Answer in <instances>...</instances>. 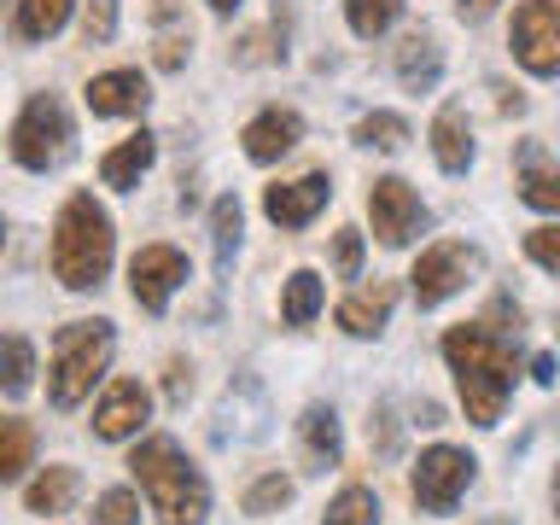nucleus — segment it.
<instances>
[{
	"instance_id": "4c0bfd02",
	"label": "nucleus",
	"mask_w": 560,
	"mask_h": 525,
	"mask_svg": "<svg viewBox=\"0 0 560 525\" xmlns=\"http://www.w3.org/2000/svg\"><path fill=\"white\" fill-rule=\"evenodd\" d=\"M532 374H537L542 385H555V357H537V362H532Z\"/></svg>"
},
{
	"instance_id": "c85d7f7f",
	"label": "nucleus",
	"mask_w": 560,
	"mask_h": 525,
	"mask_svg": "<svg viewBox=\"0 0 560 525\" xmlns=\"http://www.w3.org/2000/svg\"><path fill=\"white\" fill-rule=\"evenodd\" d=\"M520 199L532 205V210H549V217H560V170L532 164V158H525V170H520Z\"/></svg>"
},
{
	"instance_id": "e433bc0d",
	"label": "nucleus",
	"mask_w": 560,
	"mask_h": 525,
	"mask_svg": "<svg viewBox=\"0 0 560 525\" xmlns=\"http://www.w3.org/2000/svg\"><path fill=\"white\" fill-rule=\"evenodd\" d=\"M164 385H170V397L182 402V397L192 392V374H187V362H170V380H164Z\"/></svg>"
},
{
	"instance_id": "ea45409f",
	"label": "nucleus",
	"mask_w": 560,
	"mask_h": 525,
	"mask_svg": "<svg viewBox=\"0 0 560 525\" xmlns=\"http://www.w3.org/2000/svg\"><path fill=\"white\" fill-rule=\"evenodd\" d=\"M555 514H560V472H555Z\"/></svg>"
},
{
	"instance_id": "f8f14e48",
	"label": "nucleus",
	"mask_w": 560,
	"mask_h": 525,
	"mask_svg": "<svg viewBox=\"0 0 560 525\" xmlns=\"http://www.w3.org/2000/svg\"><path fill=\"white\" fill-rule=\"evenodd\" d=\"M152 415V392L140 380H112L94 409V432L105 438V444H117V438H135L140 427H147Z\"/></svg>"
},
{
	"instance_id": "b1692460",
	"label": "nucleus",
	"mask_w": 560,
	"mask_h": 525,
	"mask_svg": "<svg viewBox=\"0 0 560 525\" xmlns=\"http://www.w3.org/2000/svg\"><path fill=\"white\" fill-rule=\"evenodd\" d=\"M315 315H322V275L298 269L287 280V292H280V322H287V327H310Z\"/></svg>"
},
{
	"instance_id": "4be33fe9",
	"label": "nucleus",
	"mask_w": 560,
	"mask_h": 525,
	"mask_svg": "<svg viewBox=\"0 0 560 525\" xmlns=\"http://www.w3.org/2000/svg\"><path fill=\"white\" fill-rule=\"evenodd\" d=\"M35 385V345L24 332H0V397H24Z\"/></svg>"
},
{
	"instance_id": "412c9836",
	"label": "nucleus",
	"mask_w": 560,
	"mask_h": 525,
	"mask_svg": "<svg viewBox=\"0 0 560 525\" xmlns=\"http://www.w3.org/2000/svg\"><path fill=\"white\" fill-rule=\"evenodd\" d=\"M298 432H304V450L315 467H339L345 455V438H339V415L327 409V402H315V409H304V420H298Z\"/></svg>"
},
{
	"instance_id": "bb28decb",
	"label": "nucleus",
	"mask_w": 560,
	"mask_h": 525,
	"mask_svg": "<svg viewBox=\"0 0 560 525\" xmlns=\"http://www.w3.org/2000/svg\"><path fill=\"white\" fill-rule=\"evenodd\" d=\"M322 525H380V497L368 485H345L339 497L327 502V520Z\"/></svg>"
},
{
	"instance_id": "2eb2a0df",
	"label": "nucleus",
	"mask_w": 560,
	"mask_h": 525,
	"mask_svg": "<svg viewBox=\"0 0 560 525\" xmlns=\"http://www.w3.org/2000/svg\"><path fill=\"white\" fill-rule=\"evenodd\" d=\"M438 77H444V52H438L432 30H409L397 42V82L409 88V94H432Z\"/></svg>"
},
{
	"instance_id": "7ed1b4c3",
	"label": "nucleus",
	"mask_w": 560,
	"mask_h": 525,
	"mask_svg": "<svg viewBox=\"0 0 560 525\" xmlns=\"http://www.w3.org/2000/svg\"><path fill=\"white\" fill-rule=\"evenodd\" d=\"M112 252H117V234H112V217L94 205V192L65 199L59 222H52V275H59V287L94 292L105 269H112Z\"/></svg>"
},
{
	"instance_id": "6ab92c4d",
	"label": "nucleus",
	"mask_w": 560,
	"mask_h": 525,
	"mask_svg": "<svg viewBox=\"0 0 560 525\" xmlns=\"http://www.w3.org/2000/svg\"><path fill=\"white\" fill-rule=\"evenodd\" d=\"M432 158H438V170L467 175V164H472V135H467V112H462V105H444V112L432 117Z\"/></svg>"
},
{
	"instance_id": "9d476101",
	"label": "nucleus",
	"mask_w": 560,
	"mask_h": 525,
	"mask_svg": "<svg viewBox=\"0 0 560 525\" xmlns=\"http://www.w3.org/2000/svg\"><path fill=\"white\" fill-rule=\"evenodd\" d=\"M368 217H374L380 245H409L420 234V222H427V210H420V192L402 175H380L368 187Z\"/></svg>"
},
{
	"instance_id": "7c9ffc66",
	"label": "nucleus",
	"mask_w": 560,
	"mask_h": 525,
	"mask_svg": "<svg viewBox=\"0 0 560 525\" xmlns=\"http://www.w3.org/2000/svg\"><path fill=\"white\" fill-rule=\"evenodd\" d=\"M287 502H292V479H280V472H262V479L245 490V514H257V520L280 514Z\"/></svg>"
},
{
	"instance_id": "20e7f679",
	"label": "nucleus",
	"mask_w": 560,
	"mask_h": 525,
	"mask_svg": "<svg viewBox=\"0 0 560 525\" xmlns=\"http://www.w3.org/2000/svg\"><path fill=\"white\" fill-rule=\"evenodd\" d=\"M117 332L112 322H70L52 339V368H47V397L52 409H77V402L94 392V380L112 368Z\"/></svg>"
},
{
	"instance_id": "2f4dec72",
	"label": "nucleus",
	"mask_w": 560,
	"mask_h": 525,
	"mask_svg": "<svg viewBox=\"0 0 560 525\" xmlns=\"http://www.w3.org/2000/svg\"><path fill=\"white\" fill-rule=\"evenodd\" d=\"M117 35V0H88V12H82V42L88 47H105Z\"/></svg>"
},
{
	"instance_id": "f704fd0d",
	"label": "nucleus",
	"mask_w": 560,
	"mask_h": 525,
	"mask_svg": "<svg viewBox=\"0 0 560 525\" xmlns=\"http://www.w3.org/2000/svg\"><path fill=\"white\" fill-rule=\"evenodd\" d=\"M332 269H339V280L362 275V234L357 228H339V234H332Z\"/></svg>"
},
{
	"instance_id": "cd10ccee",
	"label": "nucleus",
	"mask_w": 560,
	"mask_h": 525,
	"mask_svg": "<svg viewBox=\"0 0 560 525\" xmlns=\"http://www.w3.org/2000/svg\"><path fill=\"white\" fill-rule=\"evenodd\" d=\"M350 140H357V147H374V152H397L402 140H409V122L397 112H368L357 129H350Z\"/></svg>"
},
{
	"instance_id": "393cba45",
	"label": "nucleus",
	"mask_w": 560,
	"mask_h": 525,
	"mask_svg": "<svg viewBox=\"0 0 560 525\" xmlns=\"http://www.w3.org/2000/svg\"><path fill=\"white\" fill-rule=\"evenodd\" d=\"M30 514H65L70 502H77V467H47L42 479L30 485Z\"/></svg>"
},
{
	"instance_id": "423d86ee",
	"label": "nucleus",
	"mask_w": 560,
	"mask_h": 525,
	"mask_svg": "<svg viewBox=\"0 0 560 525\" xmlns=\"http://www.w3.org/2000/svg\"><path fill=\"white\" fill-rule=\"evenodd\" d=\"M467 485H472V455L450 450V444H432L409 472L415 508H427V514H450V508L467 497Z\"/></svg>"
},
{
	"instance_id": "c9c22d12",
	"label": "nucleus",
	"mask_w": 560,
	"mask_h": 525,
	"mask_svg": "<svg viewBox=\"0 0 560 525\" xmlns=\"http://www.w3.org/2000/svg\"><path fill=\"white\" fill-rule=\"evenodd\" d=\"M455 12H462V24H485L497 12V0H455Z\"/></svg>"
},
{
	"instance_id": "39448f33",
	"label": "nucleus",
	"mask_w": 560,
	"mask_h": 525,
	"mask_svg": "<svg viewBox=\"0 0 560 525\" xmlns=\"http://www.w3.org/2000/svg\"><path fill=\"white\" fill-rule=\"evenodd\" d=\"M70 147H77V129H70V112L59 94H35L12 122V158L24 170H59Z\"/></svg>"
},
{
	"instance_id": "aec40b11",
	"label": "nucleus",
	"mask_w": 560,
	"mask_h": 525,
	"mask_svg": "<svg viewBox=\"0 0 560 525\" xmlns=\"http://www.w3.org/2000/svg\"><path fill=\"white\" fill-rule=\"evenodd\" d=\"M70 18V0H7V24L18 42H47Z\"/></svg>"
},
{
	"instance_id": "a19ab883",
	"label": "nucleus",
	"mask_w": 560,
	"mask_h": 525,
	"mask_svg": "<svg viewBox=\"0 0 560 525\" xmlns=\"http://www.w3.org/2000/svg\"><path fill=\"white\" fill-rule=\"evenodd\" d=\"M485 525H508V520H485Z\"/></svg>"
},
{
	"instance_id": "58836bf2",
	"label": "nucleus",
	"mask_w": 560,
	"mask_h": 525,
	"mask_svg": "<svg viewBox=\"0 0 560 525\" xmlns=\"http://www.w3.org/2000/svg\"><path fill=\"white\" fill-rule=\"evenodd\" d=\"M210 12H217V18H234V12H240V0H210Z\"/></svg>"
},
{
	"instance_id": "dca6fc26",
	"label": "nucleus",
	"mask_w": 560,
	"mask_h": 525,
	"mask_svg": "<svg viewBox=\"0 0 560 525\" xmlns=\"http://www.w3.org/2000/svg\"><path fill=\"white\" fill-rule=\"evenodd\" d=\"M392 304H397V287L392 280H374V287H357L339 304V327L350 332V339H374V332L392 322Z\"/></svg>"
},
{
	"instance_id": "f03ea898",
	"label": "nucleus",
	"mask_w": 560,
	"mask_h": 525,
	"mask_svg": "<svg viewBox=\"0 0 560 525\" xmlns=\"http://www.w3.org/2000/svg\"><path fill=\"white\" fill-rule=\"evenodd\" d=\"M129 472L140 479V490H147L158 525H205L210 485H205V472L182 455L175 438H147V444H135Z\"/></svg>"
},
{
	"instance_id": "4468645a",
	"label": "nucleus",
	"mask_w": 560,
	"mask_h": 525,
	"mask_svg": "<svg viewBox=\"0 0 560 525\" xmlns=\"http://www.w3.org/2000/svg\"><path fill=\"white\" fill-rule=\"evenodd\" d=\"M152 100V88L140 70H105V77L88 82V112L94 117H140Z\"/></svg>"
},
{
	"instance_id": "72a5a7b5",
	"label": "nucleus",
	"mask_w": 560,
	"mask_h": 525,
	"mask_svg": "<svg viewBox=\"0 0 560 525\" xmlns=\"http://www.w3.org/2000/svg\"><path fill=\"white\" fill-rule=\"evenodd\" d=\"M135 520H140L135 490H105L100 508H94V525H135Z\"/></svg>"
},
{
	"instance_id": "f3484780",
	"label": "nucleus",
	"mask_w": 560,
	"mask_h": 525,
	"mask_svg": "<svg viewBox=\"0 0 560 525\" xmlns=\"http://www.w3.org/2000/svg\"><path fill=\"white\" fill-rule=\"evenodd\" d=\"M192 52V24L175 0H152V59L158 70H182Z\"/></svg>"
},
{
	"instance_id": "9b49d317",
	"label": "nucleus",
	"mask_w": 560,
	"mask_h": 525,
	"mask_svg": "<svg viewBox=\"0 0 560 525\" xmlns=\"http://www.w3.org/2000/svg\"><path fill=\"white\" fill-rule=\"evenodd\" d=\"M327 199H332V182L322 170H310V175H298V182H280V187H269L262 192V210H269V222L275 228H304V222H315L327 210Z\"/></svg>"
},
{
	"instance_id": "c756f323",
	"label": "nucleus",
	"mask_w": 560,
	"mask_h": 525,
	"mask_svg": "<svg viewBox=\"0 0 560 525\" xmlns=\"http://www.w3.org/2000/svg\"><path fill=\"white\" fill-rule=\"evenodd\" d=\"M345 18L362 42H374V35H385L402 18V0H345Z\"/></svg>"
},
{
	"instance_id": "ddd939ff",
	"label": "nucleus",
	"mask_w": 560,
	"mask_h": 525,
	"mask_svg": "<svg viewBox=\"0 0 560 525\" xmlns=\"http://www.w3.org/2000/svg\"><path fill=\"white\" fill-rule=\"evenodd\" d=\"M245 158L252 164H275V158H287L298 140H304V117L292 112V105H269V112H257L245 122Z\"/></svg>"
},
{
	"instance_id": "a211bd4d",
	"label": "nucleus",
	"mask_w": 560,
	"mask_h": 525,
	"mask_svg": "<svg viewBox=\"0 0 560 525\" xmlns=\"http://www.w3.org/2000/svg\"><path fill=\"white\" fill-rule=\"evenodd\" d=\"M152 158H158V140L140 129V135H129L122 147H112V152L100 158V182H105V187H117V192H129L140 175L152 170Z\"/></svg>"
},
{
	"instance_id": "79ce46f5",
	"label": "nucleus",
	"mask_w": 560,
	"mask_h": 525,
	"mask_svg": "<svg viewBox=\"0 0 560 525\" xmlns=\"http://www.w3.org/2000/svg\"><path fill=\"white\" fill-rule=\"evenodd\" d=\"M0 240H7V234H0Z\"/></svg>"
},
{
	"instance_id": "5701e85b",
	"label": "nucleus",
	"mask_w": 560,
	"mask_h": 525,
	"mask_svg": "<svg viewBox=\"0 0 560 525\" xmlns=\"http://www.w3.org/2000/svg\"><path fill=\"white\" fill-rule=\"evenodd\" d=\"M30 462H35V427L18 415H0V485L24 479Z\"/></svg>"
},
{
	"instance_id": "a878e982",
	"label": "nucleus",
	"mask_w": 560,
	"mask_h": 525,
	"mask_svg": "<svg viewBox=\"0 0 560 525\" xmlns=\"http://www.w3.org/2000/svg\"><path fill=\"white\" fill-rule=\"evenodd\" d=\"M240 228H245V210H240V199H234V192H228V199H217V210H210V245H217V269H222V275L234 269Z\"/></svg>"
},
{
	"instance_id": "0eeeda50",
	"label": "nucleus",
	"mask_w": 560,
	"mask_h": 525,
	"mask_svg": "<svg viewBox=\"0 0 560 525\" xmlns=\"http://www.w3.org/2000/svg\"><path fill=\"white\" fill-rule=\"evenodd\" d=\"M514 59L532 70V77H560V0H525L514 12Z\"/></svg>"
},
{
	"instance_id": "1a4fd4ad",
	"label": "nucleus",
	"mask_w": 560,
	"mask_h": 525,
	"mask_svg": "<svg viewBox=\"0 0 560 525\" xmlns=\"http://www.w3.org/2000/svg\"><path fill=\"white\" fill-rule=\"evenodd\" d=\"M187 287V257L175 245H140L129 262V292L147 315H164L170 298Z\"/></svg>"
},
{
	"instance_id": "473e14b6",
	"label": "nucleus",
	"mask_w": 560,
	"mask_h": 525,
	"mask_svg": "<svg viewBox=\"0 0 560 525\" xmlns=\"http://www.w3.org/2000/svg\"><path fill=\"white\" fill-rule=\"evenodd\" d=\"M525 257H532L537 269L560 275V228H555V222H549V228H532V234H525Z\"/></svg>"
},
{
	"instance_id": "6e6552de",
	"label": "nucleus",
	"mask_w": 560,
	"mask_h": 525,
	"mask_svg": "<svg viewBox=\"0 0 560 525\" xmlns=\"http://www.w3.org/2000/svg\"><path fill=\"white\" fill-rule=\"evenodd\" d=\"M479 269V257H472V245H462V240H438V245H427L420 252V262H415V304L420 310H438L444 298H455L467 287V275Z\"/></svg>"
},
{
	"instance_id": "f257e3e1",
	"label": "nucleus",
	"mask_w": 560,
	"mask_h": 525,
	"mask_svg": "<svg viewBox=\"0 0 560 525\" xmlns=\"http://www.w3.org/2000/svg\"><path fill=\"white\" fill-rule=\"evenodd\" d=\"M444 362H450L455 385H462L467 420L472 427H497L502 402L514 392V345L502 332H490L485 322H462L444 332Z\"/></svg>"
}]
</instances>
